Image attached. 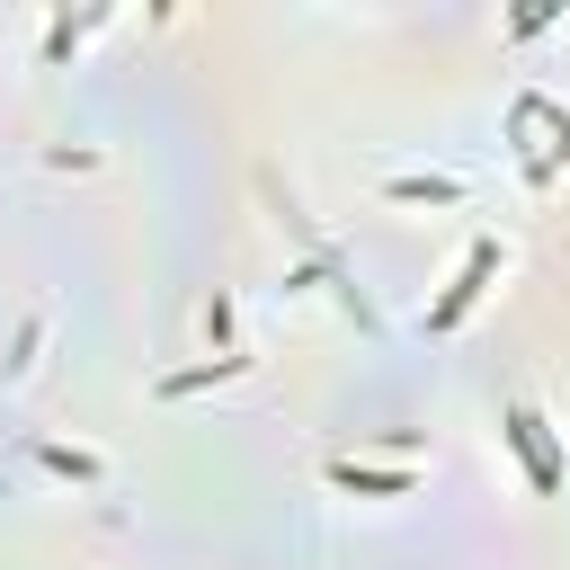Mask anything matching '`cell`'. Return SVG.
<instances>
[{"instance_id": "cell-1", "label": "cell", "mask_w": 570, "mask_h": 570, "mask_svg": "<svg viewBox=\"0 0 570 570\" xmlns=\"http://www.w3.org/2000/svg\"><path fill=\"white\" fill-rule=\"evenodd\" d=\"M490 267H499V249H490V240H472V258H463V276L445 285V303L428 312V330H454V321H463V303H472V294L490 285Z\"/></svg>"}, {"instance_id": "cell-2", "label": "cell", "mask_w": 570, "mask_h": 570, "mask_svg": "<svg viewBox=\"0 0 570 570\" xmlns=\"http://www.w3.org/2000/svg\"><path fill=\"white\" fill-rule=\"evenodd\" d=\"M508 445L534 463V490H552V481H561V463H552V445H543V419H534V410H508Z\"/></svg>"}, {"instance_id": "cell-3", "label": "cell", "mask_w": 570, "mask_h": 570, "mask_svg": "<svg viewBox=\"0 0 570 570\" xmlns=\"http://www.w3.org/2000/svg\"><path fill=\"white\" fill-rule=\"evenodd\" d=\"M392 196H401V205H419V196H428V205H445V196H454V178H401Z\"/></svg>"}]
</instances>
